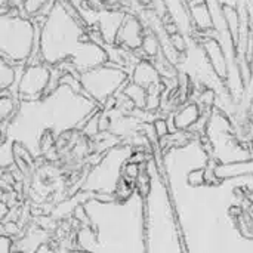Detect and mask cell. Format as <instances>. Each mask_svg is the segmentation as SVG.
<instances>
[{"label":"cell","mask_w":253,"mask_h":253,"mask_svg":"<svg viewBox=\"0 0 253 253\" xmlns=\"http://www.w3.org/2000/svg\"><path fill=\"white\" fill-rule=\"evenodd\" d=\"M153 127H154V133H156L159 138H165V136L168 135V132H169L168 123H166V120H163V119L156 120V122L153 123Z\"/></svg>","instance_id":"ac0fdd59"},{"label":"cell","mask_w":253,"mask_h":253,"mask_svg":"<svg viewBox=\"0 0 253 253\" xmlns=\"http://www.w3.org/2000/svg\"><path fill=\"white\" fill-rule=\"evenodd\" d=\"M65 1H68L79 13L90 4V0H65Z\"/></svg>","instance_id":"d6986e66"},{"label":"cell","mask_w":253,"mask_h":253,"mask_svg":"<svg viewBox=\"0 0 253 253\" xmlns=\"http://www.w3.org/2000/svg\"><path fill=\"white\" fill-rule=\"evenodd\" d=\"M147 28L141 18H138L135 13H126V18L117 33L116 44L122 46L127 50H136L142 46L144 37H145Z\"/></svg>","instance_id":"8992f818"},{"label":"cell","mask_w":253,"mask_h":253,"mask_svg":"<svg viewBox=\"0 0 253 253\" xmlns=\"http://www.w3.org/2000/svg\"><path fill=\"white\" fill-rule=\"evenodd\" d=\"M202 49L213 74L221 80H227L230 77V68L227 61V52L219 39L202 37Z\"/></svg>","instance_id":"52a82bcc"},{"label":"cell","mask_w":253,"mask_h":253,"mask_svg":"<svg viewBox=\"0 0 253 253\" xmlns=\"http://www.w3.org/2000/svg\"><path fill=\"white\" fill-rule=\"evenodd\" d=\"M202 117V110L197 102H188L185 104L179 111L175 113L173 119V126L178 130H185L191 126H194Z\"/></svg>","instance_id":"8fae6325"},{"label":"cell","mask_w":253,"mask_h":253,"mask_svg":"<svg viewBox=\"0 0 253 253\" xmlns=\"http://www.w3.org/2000/svg\"><path fill=\"white\" fill-rule=\"evenodd\" d=\"M169 40L181 53H185V50H187V39H185V36L182 33H176V34L169 36Z\"/></svg>","instance_id":"e0dca14e"},{"label":"cell","mask_w":253,"mask_h":253,"mask_svg":"<svg viewBox=\"0 0 253 253\" xmlns=\"http://www.w3.org/2000/svg\"><path fill=\"white\" fill-rule=\"evenodd\" d=\"M182 1H184V4H185V6H188V4H191L193 1H196V0H182Z\"/></svg>","instance_id":"ffe728a7"},{"label":"cell","mask_w":253,"mask_h":253,"mask_svg":"<svg viewBox=\"0 0 253 253\" xmlns=\"http://www.w3.org/2000/svg\"><path fill=\"white\" fill-rule=\"evenodd\" d=\"M187 7H188L190 19L196 30H199L200 33H208L215 28L213 13L208 0H196Z\"/></svg>","instance_id":"9c48e42d"},{"label":"cell","mask_w":253,"mask_h":253,"mask_svg":"<svg viewBox=\"0 0 253 253\" xmlns=\"http://www.w3.org/2000/svg\"><path fill=\"white\" fill-rule=\"evenodd\" d=\"M79 77L83 93L87 95L92 101L104 104L107 99L116 96L117 92L125 87L130 76L126 68L108 62L104 67L82 73Z\"/></svg>","instance_id":"3957f363"},{"label":"cell","mask_w":253,"mask_h":253,"mask_svg":"<svg viewBox=\"0 0 253 253\" xmlns=\"http://www.w3.org/2000/svg\"><path fill=\"white\" fill-rule=\"evenodd\" d=\"M130 80L139 86H142L144 89L151 87L153 84H157L162 82V77L156 68V65L153 64V61L150 59H141L130 71Z\"/></svg>","instance_id":"30bf717a"},{"label":"cell","mask_w":253,"mask_h":253,"mask_svg":"<svg viewBox=\"0 0 253 253\" xmlns=\"http://www.w3.org/2000/svg\"><path fill=\"white\" fill-rule=\"evenodd\" d=\"M126 13L127 12L120 10V9H101L99 10L96 28L104 36L107 46L116 44L117 33H119V30H120V27L126 18Z\"/></svg>","instance_id":"ba28073f"},{"label":"cell","mask_w":253,"mask_h":253,"mask_svg":"<svg viewBox=\"0 0 253 253\" xmlns=\"http://www.w3.org/2000/svg\"><path fill=\"white\" fill-rule=\"evenodd\" d=\"M53 0H24L22 3V10H21V15L22 16H27V18H36L39 15V12Z\"/></svg>","instance_id":"9a60e30c"},{"label":"cell","mask_w":253,"mask_h":253,"mask_svg":"<svg viewBox=\"0 0 253 253\" xmlns=\"http://www.w3.org/2000/svg\"><path fill=\"white\" fill-rule=\"evenodd\" d=\"M84 22L73 16L61 0L44 19L40 30V55L49 67L70 61L82 43L90 42Z\"/></svg>","instance_id":"6da1fadb"},{"label":"cell","mask_w":253,"mask_h":253,"mask_svg":"<svg viewBox=\"0 0 253 253\" xmlns=\"http://www.w3.org/2000/svg\"><path fill=\"white\" fill-rule=\"evenodd\" d=\"M141 50H142L145 59H150V61L156 59L157 56L162 55V37L156 31L148 28L145 33Z\"/></svg>","instance_id":"7c38bea8"},{"label":"cell","mask_w":253,"mask_h":253,"mask_svg":"<svg viewBox=\"0 0 253 253\" xmlns=\"http://www.w3.org/2000/svg\"><path fill=\"white\" fill-rule=\"evenodd\" d=\"M15 80H16V67L1 58V61H0V87H1V90L10 89L13 86Z\"/></svg>","instance_id":"5bb4252c"},{"label":"cell","mask_w":253,"mask_h":253,"mask_svg":"<svg viewBox=\"0 0 253 253\" xmlns=\"http://www.w3.org/2000/svg\"><path fill=\"white\" fill-rule=\"evenodd\" d=\"M52 77V70L46 64L25 65L19 83L18 95L22 101H36L46 95Z\"/></svg>","instance_id":"277c9868"},{"label":"cell","mask_w":253,"mask_h":253,"mask_svg":"<svg viewBox=\"0 0 253 253\" xmlns=\"http://www.w3.org/2000/svg\"><path fill=\"white\" fill-rule=\"evenodd\" d=\"M122 92L135 104L136 108H145L147 107V99H148V92L147 89H144L142 86L133 83L132 80H129L125 87L122 89Z\"/></svg>","instance_id":"4fadbf2b"},{"label":"cell","mask_w":253,"mask_h":253,"mask_svg":"<svg viewBox=\"0 0 253 253\" xmlns=\"http://www.w3.org/2000/svg\"><path fill=\"white\" fill-rule=\"evenodd\" d=\"M42 25L27 16H0V53L1 58L18 65H27L33 53L40 50Z\"/></svg>","instance_id":"7a4b0ae2"},{"label":"cell","mask_w":253,"mask_h":253,"mask_svg":"<svg viewBox=\"0 0 253 253\" xmlns=\"http://www.w3.org/2000/svg\"><path fill=\"white\" fill-rule=\"evenodd\" d=\"M108 62H110V56H108L107 47L96 44L93 42L82 43L68 61V64L79 74L104 67Z\"/></svg>","instance_id":"5b68a950"},{"label":"cell","mask_w":253,"mask_h":253,"mask_svg":"<svg viewBox=\"0 0 253 253\" xmlns=\"http://www.w3.org/2000/svg\"><path fill=\"white\" fill-rule=\"evenodd\" d=\"M15 101L12 96H7L6 92H3V96L0 99V114H1V119L6 120L7 117L12 116V113L15 111Z\"/></svg>","instance_id":"2e32d148"}]
</instances>
